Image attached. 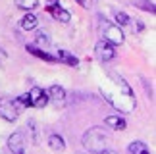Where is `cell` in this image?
Returning a JSON list of instances; mask_svg holds the SVG:
<instances>
[{"mask_svg":"<svg viewBox=\"0 0 156 154\" xmlns=\"http://www.w3.org/2000/svg\"><path fill=\"white\" fill-rule=\"evenodd\" d=\"M14 104L17 106V110H23V108H27V106H31V102H29V94H21V96H17L14 98Z\"/></svg>","mask_w":156,"mask_h":154,"instance_id":"19","label":"cell"},{"mask_svg":"<svg viewBox=\"0 0 156 154\" xmlns=\"http://www.w3.org/2000/svg\"><path fill=\"white\" fill-rule=\"evenodd\" d=\"M104 125L114 129V131H123V129L127 127V121H125V117H122V116H108L104 120Z\"/></svg>","mask_w":156,"mask_h":154,"instance_id":"11","label":"cell"},{"mask_svg":"<svg viewBox=\"0 0 156 154\" xmlns=\"http://www.w3.org/2000/svg\"><path fill=\"white\" fill-rule=\"evenodd\" d=\"M133 6H135V8L145 10V12H151V14L156 12V6H154L152 0H133Z\"/></svg>","mask_w":156,"mask_h":154,"instance_id":"16","label":"cell"},{"mask_svg":"<svg viewBox=\"0 0 156 154\" xmlns=\"http://www.w3.org/2000/svg\"><path fill=\"white\" fill-rule=\"evenodd\" d=\"M46 12L52 14L54 19H58L62 23H68L71 19V14L66 8H62V4H60L58 0H48V2H46Z\"/></svg>","mask_w":156,"mask_h":154,"instance_id":"5","label":"cell"},{"mask_svg":"<svg viewBox=\"0 0 156 154\" xmlns=\"http://www.w3.org/2000/svg\"><path fill=\"white\" fill-rule=\"evenodd\" d=\"M27 94H29V102H31L33 108H44V106L48 104L46 91H44V89H41V87H33Z\"/></svg>","mask_w":156,"mask_h":154,"instance_id":"7","label":"cell"},{"mask_svg":"<svg viewBox=\"0 0 156 154\" xmlns=\"http://www.w3.org/2000/svg\"><path fill=\"white\" fill-rule=\"evenodd\" d=\"M116 25H119V27L131 25V17L125 12H116Z\"/></svg>","mask_w":156,"mask_h":154,"instance_id":"18","label":"cell"},{"mask_svg":"<svg viewBox=\"0 0 156 154\" xmlns=\"http://www.w3.org/2000/svg\"><path fill=\"white\" fill-rule=\"evenodd\" d=\"M81 143H83V149L89 152H104L108 143V133L102 127H91L83 133Z\"/></svg>","mask_w":156,"mask_h":154,"instance_id":"1","label":"cell"},{"mask_svg":"<svg viewBox=\"0 0 156 154\" xmlns=\"http://www.w3.org/2000/svg\"><path fill=\"white\" fill-rule=\"evenodd\" d=\"M25 48H27V52H31L33 56L41 58V60H44V62H48V64H58V58H56V56H52V54H48L46 50L39 48L37 44H27Z\"/></svg>","mask_w":156,"mask_h":154,"instance_id":"9","label":"cell"},{"mask_svg":"<svg viewBox=\"0 0 156 154\" xmlns=\"http://www.w3.org/2000/svg\"><path fill=\"white\" fill-rule=\"evenodd\" d=\"M94 56H97L100 62H110V60H114V56H116V48H114V44H110L108 40L102 39L94 46Z\"/></svg>","mask_w":156,"mask_h":154,"instance_id":"4","label":"cell"},{"mask_svg":"<svg viewBox=\"0 0 156 154\" xmlns=\"http://www.w3.org/2000/svg\"><path fill=\"white\" fill-rule=\"evenodd\" d=\"M0 117L4 121H16L20 117V110L14 104V98H10V96L0 98Z\"/></svg>","mask_w":156,"mask_h":154,"instance_id":"3","label":"cell"},{"mask_svg":"<svg viewBox=\"0 0 156 154\" xmlns=\"http://www.w3.org/2000/svg\"><path fill=\"white\" fill-rule=\"evenodd\" d=\"M14 2H16V6L20 10H25V12L27 10H35L39 6V0H14Z\"/></svg>","mask_w":156,"mask_h":154,"instance_id":"17","label":"cell"},{"mask_svg":"<svg viewBox=\"0 0 156 154\" xmlns=\"http://www.w3.org/2000/svg\"><path fill=\"white\" fill-rule=\"evenodd\" d=\"M102 39L108 40V43L114 44V46H119V44H123V40H125V33L116 23H104L102 25Z\"/></svg>","mask_w":156,"mask_h":154,"instance_id":"2","label":"cell"},{"mask_svg":"<svg viewBox=\"0 0 156 154\" xmlns=\"http://www.w3.org/2000/svg\"><path fill=\"white\" fill-rule=\"evenodd\" d=\"M46 96H48V102H52L54 106H62L66 102V89L62 85H52L46 89Z\"/></svg>","mask_w":156,"mask_h":154,"instance_id":"8","label":"cell"},{"mask_svg":"<svg viewBox=\"0 0 156 154\" xmlns=\"http://www.w3.org/2000/svg\"><path fill=\"white\" fill-rule=\"evenodd\" d=\"M75 2H77V4H79V6H81V8H87V10H89V8H93V4H94V0H75Z\"/></svg>","mask_w":156,"mask_h":154,"instance_id":"21","label":"cell"},{"mask_svg":"<svg viewBox=\"0 0 156 154\" xmlns=\"http://www.w3.org/2000/svg\"><path fill=\"white\" fill-rule=\"evenodd\" d=\"M27 129H29V135H31V143L33 145H39V127H37V121L35 120H29L27 121Z\"/></svg>","mask_w":156,"mask_h":154,"instance_id":"15","label":"cell"},{"mask_svg":"<svg viewBox=\"0 0 156 154\" xmlns=\"http://www.w3.org/2000/svg\"><path fill=\"white\" fill-rule=\"evenodd\" d=\"M35 44H41V46H50V39L46 33H37V37H35Z\"/></svg>","mask_w":156,"mask_h":154,"instance_id":"20","label":"cell"},{"mask_svg":"<svg viewBox=\"0 0 156 154\" xmlns=\"http://www.w3.org/2000/svg\"><path fill=\"white\" fill-rule=\"evenodd\" d=\"M48 146H50L52 150H56V152H62V150H66L64 137H62V135H56V133H52L50 137H48Z\"/></svg>","mask_w":156,"mask_h":154,"instance_id":"13","label":"cell"},{"mask_svg":"<svg viewBox=\"0 0 156 154\" xmlns=\"http://www.w3.org/2000/svg\"><path fill=\"white\" fill-rule=\"evenodd\" d=\"M56 58H58V62H64L66 66H71V68H77V66H79V60H77L71 52H68V50H58Z\"/></svg>","mask_w":156,"mask_h":154,"instance_id":"12","label":"cell"},{"mask_svg":"<svg viewBox=\"0 0 156 154\" xmlns=\"http://www.w3.org/2000/svg\"><path fill=\"white\" fill-rule=\"evenodd\" d=\"M8 149L14 154H23V152H25V135H23L21 129L14 131L8 137Z\"/></svg>","mask_w":156,"mask_h":154,"instance_id":"6","label":"cell"},{"mask_svg":"<svg viewBox=\"0 0 156 154\" xmlns=\"http://www.w3.org/2000/svg\"><path fill=\"white\" fill-rule=\"evenodd\" d=\"M127 152L129 154H147L148 152V146L143 143V141H135L127 146Z\"/></svg>","mask_w":156,"mask_h":154,"instance_id":"14","label":"cell"},{"mask_svg":"<svg viewBox=\"0 0 156 154\" xmlns=\"http://www.w3.org/2000/svg\"><path fill=\"white\" fill-rule=\"evenodd\" d=\"M39 25V19H37V16L33 14L31 10H27L25 12V16L20 19V27L23 29V31H33V29H37Z\"/></svg>","mask_w":156,"mask_h":154,"instance_id":"10","label":"cell"}]
</instances>
